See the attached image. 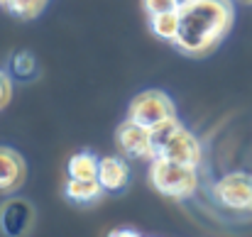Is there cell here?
<instances>
[{
	"instance_id": "6da1fadb",
	"label": "cell",
	"mask_w": 252,
	"mask_h": 237,
	"mask_svg": "<svg viewBox=\"0 0 252 237\" xmlns=\"http://www.w3.org/2000/svg\"><path fill=\"white\" fill-rule=\"evenodd\" d=\"M233 22V0H196L181 10V27L174 47L186 57H206L220 47Z\"/></svg>"
},
{
	"instance_id": "7a4b0ae2",
	"label": "cell",
	"mask_w": 252,
	"mask_h": 237,
	"mask_svg": "<svg viewBox=\"0 0 252 237\" xmlns=\"http://www.w3.org/2000/svg\"><path fill=\"white\" fill-rule=\"evenodd\" d=\"M150 186L171 201H184L189 196L196 193L198 188V169L196 166H186L179 161H171L164 157H155L150 161V171H147Z\"/></svg>"
},
{
	"instance_id": "3957f363",
	"label": "cell",
	"mask_w": 252,
	"mask_h": 237,
	"mask_svg": "<svg viewBox=\"0 0 252 237\" xmlns=\"http://www.w3.org/2000/svg\"><path fill=\"white\" fill-rule=\"evenodd\" d=\"M213 198L233 213H252V174L230 171L220 176L213 183Z\"/></svg>"
},
{
	"instance_id": "277c9868",
	"label": "cell",
	"mask_w": 252,
	"mask_h": 237,
	"mask_svg": "<svg viewBox=\"0 0 252 237\" xmlns=\"http://www.w3.org/2000/svg\"><path fill=\"white\" fill-rule=\"evenodd\" d=\"M176 115L174 100L162 90H142L140 95L132 98L127 108V118L142 127H155Z\"/></svg>"
},
{
	"instance_id": "5b68a950",
	"label": "cell",
	"mask_w": 252,
	"mask_h": 237,
	"mask_svg": "<svg viewBox=\"0 0 252 237\" xmlns=\"http://www.w3.org/2000/svg\"><path fill=\"white\" fill-rule=\"evenodd\" d=\"M115 145L118 149L130 159H155L152 149V140H150V127H142L137 122H132L130 118H125L118 130H115Z\"/></svg>"
},
{
	"instance_id": "8992f818",
	"label": "cell",
	"mask_w": 252,
	"mask_h": 237,
	"mask_svg": "<svg viewBox=\"0 0 252 237\" xmlns=\"http://www.w3.org/2000/svg\"><path fill=\"white\" fill-rule=\"evenodd\" d=\"M34 225V208L25 198H10L0 206V233L7 237L27 235Z\"/></svg>"
},
{
	"instance_id": "52a82bcc",
	"label": "cell",
	"mask_w": 252,
	"mask_h": 237,
	"mask_svg": "<svg viewBox=\"0 0 252 237\" xmlns=\"http://www.w3.org/2000/svg\"><path fill=\"white\" fill-rule=\"evenodd\" d=\"M157 157H164V159H171V161H179V164H186V166H196L198 169L201 161H203V147H201L198 137L191 130L181 127Z\"/></svg>"
},
{
	"instance_id": "ba28073f",
	"label": "cell",
	"mask_w": 252,
	"mask_h": 237,
	"mask_svg": "<svg viewBox=\"0 0 252 237\" xmlns=\"http://www.w3.org/2000/svg\"><path fill=\"white\" fill-rule=\"evenodd\" d=\"M27 166L25 159L10 147H0V193H15L25 186Z\"/></svg>"
},
{
	"instance_id": "9c48e42d",
	"label": "cell",
	"mask_w": 252,
	"mask_h": 237,
	"mask_svg": "<svg viewBox=\"0 0 252 237\" xmlns=\"http://www.w3.org/2000/svg\"><path fill=\"white\" fill-rule=\"evenodd\" d=\"M95 178L100 181V186L108 193H118L130 181V166L120 157H103L100 164H98V176Z\"/></svg>"
},
{
	"instance_id": "30bf717a",
	"label": "cell",
	"mask_w": 252,
	"mask_h": 237,
	"mask_svg": "<svg viewBox=\"0 0 252 237\" xmlns=\"http://www.w3.org/2000/svg\"><path fill=\"white\" fill-rule=\"evenodd\" d=\"M103 191H105V188L100 186L98 178H69L66 186H64V196H66L71 203H79V206L100 201Z\"/></svg>"
},
{
	"instance_id": "8fae6325",
	"label": "cell",
	"mask_w": 252,
	"mask_h": 237,
	"mask_svg": "<svg viewBox=\"0 0 252 237\" xmlns=\"http://www.w3.org/2000/svg\"><path fill=\"white\" fill-rule=\"evenodd\" d=\"M179 27H181V10L174 7L167 12H157V15H150V32L162 39V42H176L179 37Z\"/></svg>"
},
{
	"instance_id": "7c38bea8",
	"label": "cell",
	"mask_w": 252,
	"mask_h": 237,
	"mask_svg": "<svg viewBox=\"0 0 252 237\" xmlns=\"http://www.w3.org/2000/svg\"><path fill=\"white\" fill-rule=\"evenodd\" d=\"M98 164L100 159L95 157L93 152H79L69 159V178H95L98 176Z\"/></svg>"
},
{
	"instance_id": "4fadbf2b",
	"label": "cell",
	"mask_w": 252,
	"mask_h": 237,
	"mask_svg": "<svg viewBox=\"0 0 252 237\" xmlns=\"http://www.w3.org/2000/svg\"><path fill=\"white\" fill-rule=\"evenodd\" d=\"M7 74L17 81H32L37 76V61L30 52H15L7 61Z\"/></svg>"
},
{
	"instance_id": "5bb4252c",
	"label": "cell",
	"mask_w": 252,
	"mask_h": 237,
	"mask_svg": "<svg viewBox=\"0 0 252 237\" xmlns=\"http://www.w3.org/2000/svg\"><path fill=\"white\" fill-rule=\"evenodd\" d=\"M184 125L179 122V118L174 115V118H169L164 122H159V125H155V127H150V140H152V149H155V157L167 147V142L181 130Z\"/></svg>"
},
{
	"instance_id": "9a60e30c",
	"label": "cell",
	"mask_w": 252,
	"mask_h": 237,
	"mask_svg": "<svg viewBox=\"0 0 252 237\" xmlns=\"http://www.w3.org/2000/svg\"><path fill=\"white\" fill-rule=\"evenodd\" d=\"M49 0H7L5 2V10L12 12L15 17L20 20H34L39 12H44Z\"/></svg>"
},
{
	"instance_id": "2e32d148",
	"label": "cell",
	"mask_w": 252,
	"mask_h": 237,
	"mask_svg": "<svg viewBox=\"0 0 252 237\" xmlns=\"http://www.w3.org/2000/svg\"><path fill=\"white\" fill-rule=\"evenodd\" d=\"M12 100V76L7 71H0V110H5Z\"/></svg>"
},
{
	"instance_id": "e0dca14e",
	"label": "cell",
	"mask_w": 252,
	"mask_h": 237,
	"mask_svg": "<svg viewBox=\"0 0 252 237\" xmlns=\"http://www.w3.org/2000/svg\"><path fill=\"white\" fill-rule=\"evenodd\" d=\"M176 2L174 0H142V10L150 15H157V12H167V10H174Z\"/></svg>"
},
{
	"instance_id": "ac0fdd59",
	"label": "cell",
	"mask_w": 252,
	"mask_h": 237,
	"mask_svg": "<svg viewBox=\"0 0 252 237\" xmlns=\"http://www.w3.org/2000/svg\"><path fill=\"white\" fill-rule=\"evenodd\" d=\"M110 235H113V237H120V235H130V237H135L137 233H135V230H113Z\"/></svg>"
},
{
	"instance_id": "d6986e66",
	"label": "cell",
	"mask_w": 252,
	"mask_h": 237,
	"mask_svg": "<svg viewBox=\"0 0 252 237\" xmlns=\"http://www.w3.org/2000/svg\"><path fill=\"white\" fill-rule=\"evenodd\" d=\"M174 2H176V7H179V10H184V7H189V5H193L196 0H174Z\"/></svg>"
},
{
	"instance_id": "ffe728a7",
	"label": "cell",
	"mask_w": 252,
	"mask_h": 237,
	"mask_svg": "<svg viewBox=\"0 0 252 237\" xmlns=\"http://www.w3.org/2000/svg\"><path fill=\"white\" fill-rule=\"evenodd\" d=\"M238 2H245V5H252V0H238Z\"/></svg>"
},
{
	"instance_id": "44dd1931",
	"label": "cell",
	"mask_w": 252,
	"mask_h": 237,
	"mask_svg": "<svg viewBox=\"0 0 252 237\" xmlns=\"http://www.w3.org/2000/svg\"><path fill=\"white\" fill-rule=\"evenodd\" d=\"M5 2H7V0H0V5H5Z\"/></svg>"
}]
</instances>
